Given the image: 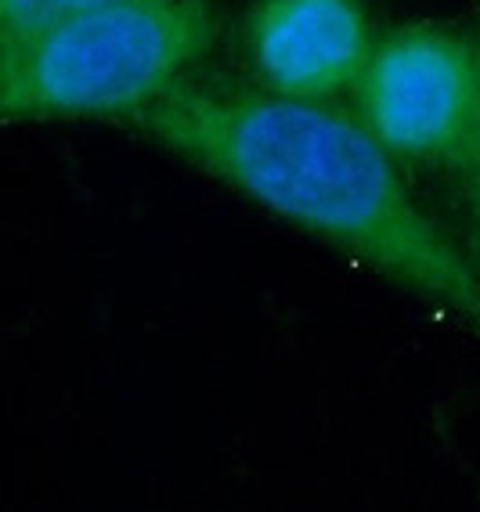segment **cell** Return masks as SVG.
I'll use <instances>...</instances> for the list:
<instances>
[{
	"mask_svg": "<svg viewBox=\"0 0 480 512\" xmlns=\"http://www.w3.org/2000/svg\"><path fill=\"white\" fill-rule=\"evenodd\" d=\"M358 119L397 163L459 170L480 123V40L416 22L376 37Z\"/></svg>",
	"mask_w": 480,
	"mask_h": 512,
	"instance_id": "cell-3",
	"label": "cell"
},
{
	"mask_svg": "<svg viewBox=\"0 0 480 512\" xmlns=\"http://www.w3.org/2000/svg\"><path fill=\"white\" fill-rule=\"evenodd\" d=\"M127 127L289 228L480 325L477 260L412 199L401 163L376 134L329 101L195 73Z\"/></svg>",
	"mask_w": 480,
	"mask_h": 512,
	"instance_id": "cell-1",
	"label": "cell"
},
{
	"mask_svg": "<svg viewBox=\"0 0 480 512\" xmlns=\"http://www.w3.org/2000/svg\"><path fill=\"white\" fill-rule=\"evenodd\" d=\"M372 44L361 0H253L242 19L250 80L289 98L333 105L354 94Z\"/></svg>",
	"mask_w": 480,
	"mask_h": 512,
	"instance_id": "cell-4",
	"label": "cell"
},
{
	"mask_svg": "<svg viewBox=\"0 0 480 512\" xmlns=\"http://www.w3.org/2000/svg\"><path fill=\"white\" fill-rule=\"evenodd\" d=\"M455 174H459V184H462L466 224H470V242H473V249H477V267H480V123L470 141V152H466V159H462V166Z\"/></svg>",
	"mask_w": 480,
	"mask_h": 512,
	"instance_id": "cell-6",
	"label": "cell"
},
{
	"mask_svg": "<svg viewBox=\"0 0 480 512\" xmlns=\"http://www.w3.org/2000/svg\"><path fill=\"white\" fill-rule=\"evenodd\" d=\"M477 40H480V37H477Z\"/></svg>",
	"mask_w": 480,
	"mask_h": 512,
	"instance_id": "cell-7",
	"label": "cell"
},
{
	"mask_svg": "<svg viewBox=\"0 0 480 512\" xmlns=\"http://www.w3.org/2000/svg\"><path fill=\"white\" fill-rule=\"evenodd\" d=\"M221 37L213 0H120L4 47V119H120L195 76Z\"/></svg>",
	"mask_w": 480,
	"mask_h": 512,
	"instance_id": "cell-2",
	"label": "cell"
},
{
	"mask_svg": "<svg viewBox=\"0 0 480 512\" xmlns=\"http://www.w3.org/2000/svg\"><path fill=\"white\" fill-rule=\"evenodd\" d=\"M105 4H120V0H0V44H22L51 22L105 8Z\"/></svg>",
	"mask_w": 480,
	"mask_h": 512,
	"instance_id": "cell-5",
	"label": "cell"
}]
</instances>
